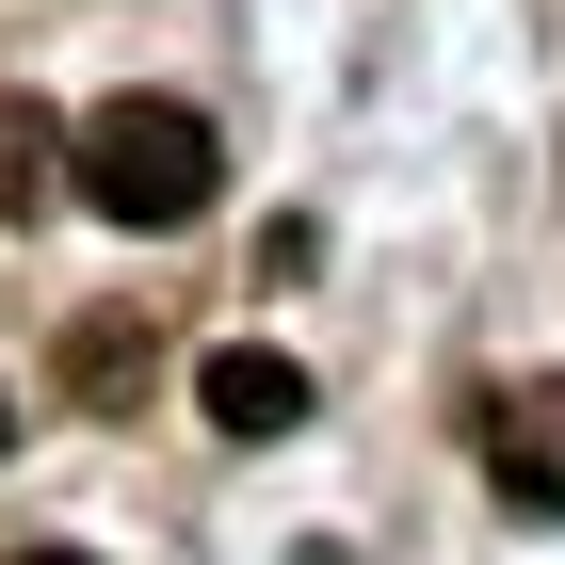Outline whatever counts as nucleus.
<instances>
[{
	"label": "nucleus",
	"mask_w": 565,
	"mask_h": 565,
	"mask_svg": "<svg viewBox=\"0 0 565 565\" xmlns=\"http://www.w3.org/2000/svg\"><path fill=\"white\" fill-rule=\"evenodd\" d=\"M194 404H211L226 436H291V420H307V372H291V355H259V340H226L211 372H194Z\"/></svg>",
	"instance_id": "nucleus-3"
},
{
	"label": "nucleus",
	"mask_w": 565,
	"mask_h": 565,
	"mask_svg": "<svg viewBox=\"0 0 565 565\" xmlns=\"http://www.w3.org/2000/svg\"><path fill=\"white\" fill-rule=\"evenodd\" d=\"M484 484L518 518H565V388H501L484 404Z\"/></svg>",
	"instance_id": "nucleus-2"
},
{
	"label": "nucleus",
	"mask_w": 565,
	"mask_h": 565,
	"mask_svg": "<svg viewBox=\"0 0 565 565\" xmlns=\"http://www.w3.org/2000/svg\"><path fill=\"white\" fill-rule=\"evenodd\" d=\"M0 452H17V404H0Z\"/></svg>",
	"instance_id": "nucleus-6"
},
{
	"label": "nucleus",
	"mask_w": 565,
	"mask_h": 565,
	"mask_svg": "<svg viewBox=\"0 0 565 565\" xmlns=\"http://www.w3.org/2000/svg\"><path fill=\"white\" fill-rule=\"evenodd\" d=\"M17 565H82V550H17Z\"/></svg>",
	"instance_id": "nucleus-5"
},
{
	"label": "nucleus",
	"mask_w": 565,
	"mask_h": 565,
	"mask_svg": "<svg viewBox=\"0 0 565 565\" xmlns=\"http://www.w3.org/2000/svg\"><path fill=\"white\" fill-rule=\"evenodd\" d=\"M65 178H82V211H114V226H194L211 178H226V146H211L194 97H97L82 146H65Z\"/></svg>",
	"instance_id": "nucleus-1"
},
{
	"label": "nucleus",
	"mask_w": 565,
	"mask_h": 565,
	"mask_svg": "<svg viewBox=\"0 0 565 565\" xmlns=\"http://www.w3.org/2000/svg\"><path fill=\"white\" fill-rule=\"evenodd\" d=\"M33 162H49V130H33V114H0V211H49Z\"/></svg>",
	"instance_id": "nucleus-4"
}]
</instances>
